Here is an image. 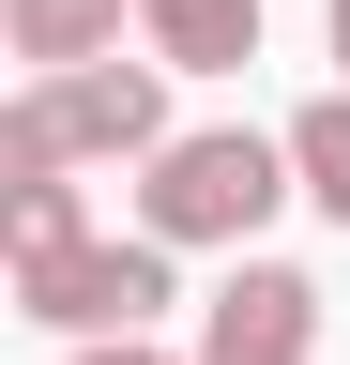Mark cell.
Here are the masks:
<instances>
[{
	"label": "cell",
	"mask_w": 350,
	"mask_h": 365,
	"mask_svg": "<svg viewBox=\"0 0 350 365\" xmlns=\"http://www.w3.org/2000/svg\"><path fill=\"white\" fill-rule=\"evenodd\" d=\"M76 365H198V350H153V335H92Z\"/></svg>",
	"instance_id": "9"
},
{
	"label": "cell",
	"mask_w": 350,
	"mask_h": 365,
	"mask_svg": "<svg viewBox=\"0 0 350 365\" xmlns=\"http://www.w3.org/2000/svg\"><path fill=\"white\" fill-rule=\"evenodd\" d=\"M274 198H304V168H289V137H259V122H183L168 153L138 168V228L153 244H259L274 228Z\"/></svg>",
	"instance_id": "1"
},
{
	"label": "cell",
	"mask_w": 350,
	"mask_h": 365,
	"mask_svg": "<svg viewBox=\"0 0 350 365\" xmlns=\"http://www.w3.org/2000/svg\"><path fill=\"white\" fill-rule=\"evenodd\" d=\"M289 168H304V198H320V213L350 228V91H320V107L289 122Z\"/></svg>",
	"instance_id": "8"
},
{
	"label": "cell",
	"mask_w": 350,
	"mask_h": 365,
	"mask_svg": "<svg viewBox=\"0 0 350 365\" xmlns=\"http://www.w3.org/2000/svg\"><path fill=\"white\" fill-rule=\"evenodd\" d=\"M0 244H16V259H61V244H92L76 182H61V168H46V182H0Z\"/></svg>",
	"instance_id": "7"
},
{
	"label": "cell",
	"mask_w": 350,
	"mask_h": 365,
	"mask_svg": "<svg viewBox=\"0 0 350 365\" xmlns=\"http://www.w3.org/2000/svg\"><path fill=\"white\" fill-rule=\"evenodd\" d=\"M138 31H153L168 76H244L259 61V0H138Z\"/></svg>",
	"instance_id": "6"
},
{
	"label": "cell",
	"mask_w": 350,
	"mask_h": 365,
	"mask_svg": "<svg viewBox=\"0 0 350 365\" xmlns=\"http://www.w3.org/2000/svg\"><path fill=\"white\" fill-rule=\"evenodd\" d=\"M198 365H320V274L229 259V289L198 304Z\"/></svg>",
	"instance_id": "4"
},
{
	"label": "cell",
	"mask_w": 350,
	"mask_h": 365,
	"mask_svg": "<svg viewBox=\"0 0 350 365\" xmlns=\"http://www.w3.org/2000/svg\"><path fill=\"white\" fill-rule=\"evenodd\" d=\"M168 259H183V244H153V228H138V244L92 228V244H61V259H16V319H46V335H76V350H92V335H153Z\"/></svg>",
	"instance_id": "2"
},
{
	"label": "cell",
	"mask_w": 350,
	"mask_h": 365,
	"mask_svg": "<svg viewBox=\"0 0 350 365\" xmlns=\"http://www.w3.org/2000/svg\"><path fill=\"white\" fill-rule=\"evenodd\" d=\"M16 107L46 122L61 153H122V168H153L168 137H183L168 122V61H76V76H31Z\"/></svg>",
	"instance_id": "3"
},
{
	"label": "cell",
	"mask_w": 350,
	"mask_h": 365,
	"mask_svg": "<svg viewBox=\"0 0 350 365\" xmlns=\"http://www.w3.org/2000/svg\"><path fill=\"white\" fill-rule=\"evenodd\" d=\"M122 16L138 0H0V46L31 76H76V61H122Z\"/></svg>",
	"instance_id": "5"
}]
</instances>
